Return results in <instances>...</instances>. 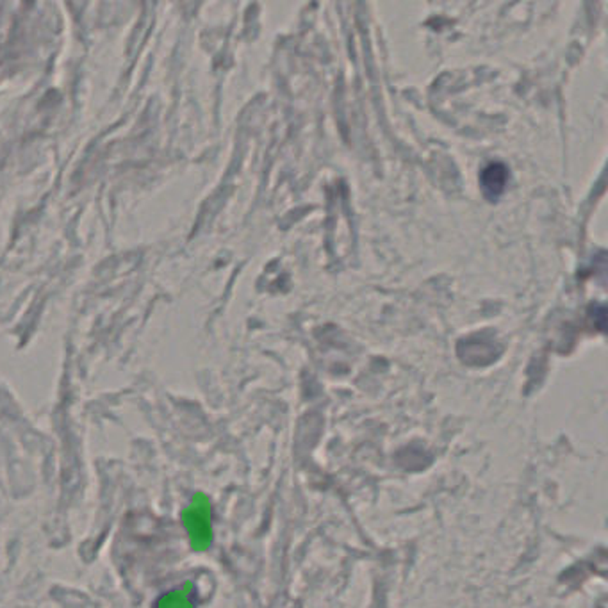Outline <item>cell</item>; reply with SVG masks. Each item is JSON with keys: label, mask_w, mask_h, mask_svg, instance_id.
Wrapping results in <instances>:
<instances>
[{"label": "cell", "mask_w": 608, "mask_h": 608, "mask_svg": "<svg viewBox=\"0 0 608 608\" xmlns=\"http://www.w3.org/2000/svg\"><path fill=\"white\" fill-rule=\"evenodd\" d=\"M195 583L184 581L179 589L168 590L155 600V608H195Z\"/></svg>", "instance_id": "7a4b0ae2"}, {"label": "cell", "mask_w": 608, "mask_h": 608, "mask_svg": "<svg viewBox=\"0 0 608 608\" xmlns=\"http://www.w3.org/2000/svg\"><path fill=\"white\" fill-rule=\"evenodd\" d=\"M181 521L195 551H207L212 544V505L207 494L197 493L182 510Z\"/></svg>", "instance_id": "6da1fadb"}, {"label": "cell", "mask_w": 608, "mask_h": 608, "mask_svg": "<svg viewBox=\"0 0 608 608\" xmlns=\"http://www.w3.org/2000/svg\"><path fill=\"white\" fill-rule=\"evenodd\" d=\"M508 181V169L501 162L489 164L481 172V188L489 198L500 197Z\"/></svg>", "instance_id": "3957f363"}]
</instances>
